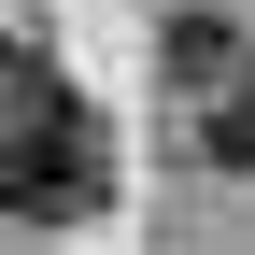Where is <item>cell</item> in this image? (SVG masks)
Listing matches in <instances>:
<instances>
[{
    "label": "cell",
    "instance_id": "cell-1",
    "mask_svg": "<svg viewBox=\"0 0 255 255\" xmlns=\"http://www.w3.org/2000/svg\"><path fill=\"white\" fill-rule=\"evenodd\" d=\"M170 71H184V85H241V28H227V14H184V28H170Z\"/></svg>",
    "mask_w": 255,
    "mask_h": 255
},
{
    "label": "cell",
    "instance_id": "cell-2",
    "mask_svg": "<svg viewBox=\"0 0 255 255\" xmlns=\"http://www.w3.org/2000/svg\"><path fill=\"white\" fill-rule=\"evenodd\" d=\"M199 142H213V170H255V71H241V85H213Z\"/></svg>",
    "mask_w": 255,
    "mask_h": 255
},
{
    "label": "cell",
    "instance_id": "cell-3",
    "mask_svg": "<svg viewBox=\"0 0 255 255\" xmlns=\"http://www.w3.org/2000/svg\"><path fill=\"white\" fill-rule=\"evenodd\" d=\"M0 213H14V184H0Z\"/></svg>",
    "mask_w": 255,
    "mask_h": 255
}]
</instances>
